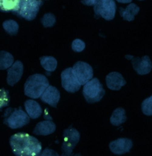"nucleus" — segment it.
Wrapping results in <instances>:
<instances>
[{
  "instance_id": "obj_2",
  "label": "nucleus",
  "mask_w": 152,
  "mask_h": 156,
  "mask_svg": "<svg viewBox=\"0 0 152 156\" xmlns=\"http://www.w3.org/2000/svg\"><path fill=\"white\" fill-rule=\"evenodd\" d=\"M49 85V81L43 75L35 74L29 76L24 84L25 94L31 98H39Z\"/></svg>"
},
{
  "instance_id": "obj_25",
  "label": "nucleus",
  "mask_w": 152,
  "mask_h": 156,
  "mask_svg": "<svg viewBox=\"0 0 152 156\" xmlns=\"http://www.w3.org/2000/svg\"><path fill=\"white\" fill-rule=\"evenodd\" d=\"M9 92L4 88L0 89V109L7 106L10 103Z\"/></svg>"
},
{
  "instance_id": "obj_16",
  "label": "nucleus",
  "mask_w": 152,
  "mask_h": 156,
  "mask_svg": "<svg viewBox=\"0 0 152 156\" xmlns=\"http://www.w3.org/2000/svg\"><path fill=\"white\" fill-rule=\"evenodd\" d=\"M24 106L29 117L32 119L38 118L42 115V109L39 104L33 100H27L25 102Z\"/></svg>"
},
{
  "instance_id": "obj_23",
  "label": "nucleus",
  "mask_w": 152,
  "mask_h": 156,
  "mask_svg": "<svg viewBox=\"0 0 152 156\" xmlns=\"http://www.w3.org/2000/svg\"><path fill=\"white\" fill-rule=\"evenodd\" d=\"M142 112L144 115L147 116L152 115V96L144 100L141 105Z\"/></svg>"
},
{
  "instance_id": "obj_32",
  "label": "nucleus",
  "mask_w": 152,
  "mask_h": 156,
  "mask_svg": "<svg viewBox=\"0 0 152 156\" xmlns=\"http://www.w3.org/2000/svg\"><path fill=\"white\" fill-rule=\"evenodd\" d=\"M138 1H144V0H138Z\"/></svg>"
},
{
  "instance_id": "obj_7",
  "label": "nucleus",
  "mask_w": 152,
  "mask_h": 156,
  "mask_svg": "<svg viewBox=\"0 0 152 156\" xmlns=\"http://www.w3.org/2000/svg\"><path fill=\"white\" fill-rule=\"evenodd\" d=\"M63 137L62 156L73 155V150L80 140V133L77 129L70 126L64 130Z\"/></svg>"
},
{
  "instance_id": "obj_24",
  "label": "nucleus",
  "mask_w": 152,
  "mask_h": 156,
  "mask_svg": "<svg viewBox=\"0 0 152 156\" xmlns=\"http://www.w3.org/2000/svg\"><path fill=\"white\" fill-rule=\"evenodd\" d=\"M56 21V20L55 16L51 13H47L45 14L41 20L43 25L45 28L52 27L55 23Z\"/></svg>"
},
{
  "instance_id": "obj_6",
  "label": "nucleus",
  "mask_w": 152,
  "mask_h": 156,
  "mask_svg": "<svg viewBox=\"0 0 152 156\" xmlns=\"http://www.w3.org/2000/svg\"><path fill=\"white\" fill-rule=\"evenodd\" d=\"M93 6L95 18L102 17L107 21L113 20L117 9L114 0H98Z\"/></svg>"
},
{
  "instance_id": "obj_18",
  "label": "nucleus",
  "mask_w": 152,
  "mask_h": 156,
  "mask_svg": "<svg viewBox=\"0 0 152 156\" xmlns=\"http://www.w3.org/2000/svg\"><path fill=\"white\" fill-rule=\"evenodd\" d=\"M22 0H0V11L14 13L18 9Z\"/></svg>"
},
{
  "instance_id": "obj_4",
  "label": "nucleus",
  "mask_w": 152,
  "mask_h": 156,
  "mask_svg": "<svg viewBox=\"0 0 152 156\" xmlns=\"http://www.w3.org/2000/svg\"><path fill=\"white\" fill-rule=\"evenodd\" d=\"M105 92L103 85L97 78H92L83 87V95L86 102L91 104L99 102Z\"/></svg>"
},
{
  "instance_id": "obj_17",
  "label": "nucleus",
  "mask_w": 152,
  "mask_h": 156,
  "mask_svg": "<svg viewBox=\"0 0 152 156\" xmlns=\"http://www.w3.org/2000/svg\"><path fill=\"white\" fill-rule=\"evenodd\" d=\"M139 10V7L135 3H132L127 6L125 9L122 7L119 8V12L123 20L131 22L134 20L135 16L138 14Z\"/></svg>"
},
{
  "instance_id": "obj_29",
  "label": "nucleus",
  "mask_w": 152,
  "mask_h": 156,
  "mask_svg": "<svg viewBox=\"0 0 152 156\" xmlns=\"http://www.w3.org/2000/svg\"><path fill=\"white\" fill-rule=\"evenodd\" d=\"M44 118L45 119H46V120H51L52 119V117L50 116V115H49V113H48L47 109H46L45 111V113L44 114Z\"/></svg>"
},
{
  "instance_id": "obj_8",
  "label": "nucleus",
  "mask_w": 152,
  "mask_h": 156,
  "mask_svg": "<svg viewBox=\"0 0 152 156\" xmlns=\"http://www.w3.org/2000/svg\"><path fill=\"white\" fill-rule=\"evenodd\" d=\"M72 69L74 75L81 86L85 84L93 76V68L89 64L85 62H76Z\"/></svg>"
},
{
  "instance_id": "obj_13",
  "label": "nucleus",
  "mask_w": 152,
  "mask_h": 156,
  "mask_svg": "<svg viewBox=\"0 0 152 156\" xmlns=\"http://www.w3.org/2000/svg\"><path fill=\"white\" fill-rule=\"evenodd\" d=\"M40 98L44 103L53 107L56 108L60 100V92L56 87L49 85Z\"/></svg>"
},
{
  "instance_id": "obj_28",
  "label": "nucleus",
  "mask_w": 152,
  "mask_h": 156,
  "mask_svg": "<svg viewBox=\"0 0 152 156\" xmlns=\"http://www.w3.org/2000/svg\"><path fill=\"white\" fill-rule=\"evenodd\" d=\"M98 0H82L81 2L83 5L87 6H93Z\"/></svg>"
},
{
  "instance_id": "obj_9",
  "label": "nucleus",
  "mask_w": 152,
  "mask_h": 156,
  "mask_svg": "<svg viewBox=\"0 0 152 156\" xmlns=\"http://www.w3.org/2000/svg\"><path fill=\"white\" fill-rule=\"evenodd\" d=\"M61 80L62 87L69 93H76L81 88V84L74 75L71 67L66 68L62 72Z\"/></svg>"
},
{
  "instance_id": "obj_31",
  "label": "nucleus",
  "mask_w": 152,
  "mask_h": 156,
  "mask_svg": "<svg viewBox=\"0 0 152 156\" xmlns=\"http://www.w3.org/2000/svg\"><path fill=\"white\" fill-rule=\"evenodd\" d=\"M133 56L132 55H127L125 56L126 59H127L128 60H131V59L133 58Z\"/></svg>"
},
{
  "instance_id": "obj_19",
  "label": "nucleus",
  "mask_w": 152,
  "mask_h": 156,
  "mask_svg": "<svg viewBox=\"0 0 152 156\" xmlns=\"http://www.w3.org/2000/svg\"><path fill=\"white\" fill-rule=\"evenodd\" d=\"M125 110L122 108H116L114 110L110 119V123L114 126H120L124 123L127 119Z\"/></svg>"
},
{
  "instance_id": "obj_20",
  "label": "nucleus",
  "mask_w": 152,
  "mask_h": 156,
  "mask_svg": "<svg viewBox=\"0 0 152 156\" xmlns=\"http://www.w3.org/2000/svg\"><path fill=\"white\" fill-rule=\"evenodd\" d=\"M40 63L43 68L47 72H52L56 69L57 62L54 57L44 56L40 58Z\"/></svg>"
},
{
  "instance_id": "obj_30",
  "label": "nucleus",
  "mask_w": 152,
  "mask_h": 156,
  "mask_svg": "<svg viewBox=\"0 0 152 156\" xmlns=\"http://www.w3.org/2000/svg\"><path fill=\"white\" fill-rule=\"evenodd\" d=\"M117 2L121 3H130L132 2V0H116Z\"/></svg>"
},
{
  "instance_id": "obj_10",
  "label": "nucleus",
  "mask_w": 152,
  "mask_h": 156,
  "mask_svg": "<svg viewBox=\"0 0 152 156\" xmlns=\"http://www.w3.org/2000/svg\"><path fill=\"white\" fill-rule=\"evenodd\" d=\"M131 61L134 70L140 75L147 74L152 70V62L147 55H145L141 58L133 56Z\"/></svg>"
},
{
  "instance_id": "obj_26",
  "label": "nucleus",
  "mask_w": 152,
  "mask_h": 156,
  "mask_svg": "<svg viewBox=\"0 0 152 156\" xmlns=\"http://www.w3.org/2000/svg\"><path fill=\"white\" fill-rule=\"evenodd\" d=\"M84 42L79 39H76L73 41L72 44V50L76 52H81L85 48Z\"/></svg>"
},
{
  "instance_id": "obj_22",
  "label": "nucleus",
  "mask_w": 152,
  "mask_h": 156,
  "mask_svg": "<svg viewBox=\"0 0 152 156\" xmlns=\"http://www.w3.org/2000/svg\"><path fill=\"white\" fill-rule=\"evenodd\" d=\"M3 27L5 30L11 35H16L19 30L18 23L13 20H8L4 22Z\"/></svg>"
},
{
  "instance_id": "obj_5",
  "label": "nucleus",
  "mask_w": 152,
  "mask_h": 156,
  "mask_svg": "<svg viewBox=\"0 0 152 156\" xmlns=\"http://www.w3.org/2000/svg\"><path fill=\"white\" fill-rule=\"evenodd\" d=\"M43 3L42 0H22L18 9L14 14L26 20H33Z\"/></svg>"
},
{
  "instance_id": "obj_3",
  "label": "nucleus",
  "mask_w": 152,
  "mask_h": 156,
  "mask_svg": "<svg viewBox=\"0 0 152 156\" xmlns=\"http://www.w3.org/2000/svg\"><path fill=\"white\" fill-rule=\"evenodd\" d=\"M4 117L5 124L12 129L22 127L30 121V117L27 113L21 108H7L5 112Z\"/></svg>"
},
{
  "instance_id": "obj_1",
  "label": "nucleus",
  "mask_w": 152,
  "mask_h": 156,
  "mask_svg": "<svg viewBox=\"0 0 152 156\" xmlns=\"http://www.w3.org/2000/svg\"><path fill=\"white\" fill-rule=\"evenodd\" d=\"M9 142L12 151L16 156H39L42 151L41 142L27 133H16L11 137Z\"/></svg>"
},
{
  "instance_id": "obj_27",
  "label": "nucleus",
  "mask_w": 152,
  "mask_h": 156,
  "mask_svg": "<svg viewBox=\"0 0 152 156\" xmlns=\"http://www.w3.org/2000/svg\"><path fill=\"white\" fill-rule=\"evenodd\" d=\"M39 155L40 156H58L59 154H57V152H56L52 150L49 148H46L42 153H40Z\"/></svg>"
},
{
  "instance_id": "obj_14",
  "label": "nucleus",
  "mask_w": 152,
  "mask_h": 156,
  "mask_svg": "<svg viewBox=\"0 0 152 156\" xmlns=\"http://www.w3.org/2000/svg\"><path fill=\"white\" fill-rule=\"evenodd\" d=\"M107 87L112 90H120L126 84V81L123 76L117 72H112L106 77Z\"/></svg>"
},
{
  "instance_id": "obj_15",
  "label": "nucleus",
  "mask_w": 152,
  "mask_h": 156,
  "mask_svg": "<svg viewBox=\"0 0 152 156\" xmlns=\"http://www.w3.org/2000/svg\"><path fill=\"white\" fill-rule=\"evenodd\" d=\"M56 129L55 124L50 120L39 122L35 126L33 133L36 135L47 136L54 133Z\"/></svg>"
},
{
  "instance_id": "obj_11",
  "label": "nucleus",
  "mask_w": 152,
  "mask_h": 156,
  "mask_svg": "<svg viewBox=\"0 0 152 156\" xmlns=\"http://www.w3.org/2000/svg\"><path fill=\"white\" fill-rule=\"evenodd\" d=\"M133 146V143L131 140L122 138L111 141L109 147L110 150L114 154L122 155L129 152Z\"/></svg>"
},
{
  "instance_id": "obj_12",
  "label": "nucleus",
  "mask_w": 152,
  "mask_h": 156,
  "mask_svg": "<svg viewBox=\"0 0 152 156\" xmlns=\"http://www.w3.org/2000/svg\"><path fill=\"white\" fill-rule=\"evenodd\" d=\"M23 73V65L20 61L13 63L7 70V83L13 86L19 82Z\"/></svg>"
},
{
  "instance_id": "obj_21",
  "label": "nucleus",
  "mask_w": 152,
  "mask_h": 156,
  "mask_svg": "<svg viewBox=\"0 0 152 156\" xmlns=\"http://www.w3.org/2000/svg\"><path fill=\"white\" fill-rule=\"evenodd\" d=\"M13 63V56L12 54L5 51H0V70L8 69Z\"/></svg>"
}]
</instances>
